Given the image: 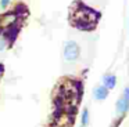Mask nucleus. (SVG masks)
<instances>
[{"label": "nucleus", "mask_w": 129, "mask_h": 127, "mask_svg": "<svg viewBox=\"0 0 129 127\" xmlns=\"http://www.w3.org/2000/svg\"><path fill=\"white\" fill-rule=\"evenodd\" d=\"M97 19L99 14L85 6H81L78 10L74 11V22L81 29H92L93 26H96Z\"/></svg>", "instance_id": "obj_1"}, {"label": "nucleus", "mask_w": 129, "mask_h": 127, "mask_svg": "<svg viewBox=\"0 0 129 127\" xmlns=\"http://www.w3.org/2000/svg\"><path fill=\"white\" fill-rule=\"evenodd\" d=\"M81 55V48H79L78 43L74 40H68L64 44V50H62V57L67 62H75Z\"/></svg>", "instance_id": "obj_2"}, {"label": "nucleus", "mask_w": 129, "mask_h": 127, "mask_svg": "<svg viewBox=\"0 0 129 127\" xmlns=\"http://www.w3.org/2000/svg\"><path fill=\"white\" fill-rule=\"evenodd\" d=\"M128 110H129V87H125L122 91V95L115 102V112L119 116V119H122Z\"/></svg>", "instance_id": "obj_3"}, {"label": "nucleus", "mask_w": 129, "mask_h": 127, "mask_svg": "<svg viewBox=\"0 0 129 127\" xmlns=\"http://www.w3.org/2000/svg\"><path fill=\"white\" fill-rule=\"evenodd\" d=\"M108 94H110V90L103 84L94 87V90H93V97H94V99H97V101H104V99H107Z\"/></svg>", "instance_id": "obj_4"}, {"label": "nucleus", "mask_w": 129, "mask_h": 127, "mask_svg": "<svg viewBox=\"0 0 129 127\" xmlns=\"http://www.w3.org/2000/svg\"><path fill=\"white\" fill-rule=\"evenodd\" d=\"M15 21H17V15H15L14 13L4 14V15L0 18V28H9V26H11Z\"/></svg>", "instance_id": "obj_5"}, {"label": "nucleus", "mask_w": 129, "mask_h": 127, "mask_svg": "<svg viewBox=\"0 0 129 127\" xmlns=\"http://www.w3.org/2000/svg\"><path fill=\"white\" fill-rule=\"evenodd\" d=\"M101 82H103V86H106L108 90H112L117 86V76L112 73H107L101 77Z\"/></svg>", "instance_id": "obj_6"}, {"label": "nucleus", "mask_w": 129, "mask_h": 127, "mask_svg": "<svg viewBox=\"0 0 129 127\" xmlns=\"http://www.w3.org/2000/svg\"><path fill=\"white\" fill-rule=\"evenodd\" d=\"M89 121H90V113L87 108H83V112H82L81 116V127H87L89 126Z\"/></svg>", "instance_id": "obj_7"}, {"label": "nucleus", "mask_w": 129, "mask_h": 127, "mask_svg": "<svg viewBox=\"0 0 129 127\" xmlns=\"http://www.w3.org/2000/svg\"><path fill=\"white\" fill-rule=\"evenodd\" d=\"M6 47H7V40L4 37H0V52L4 51V50H6Z\"/></svg>", "instance_id": "obj_8"}, {"label": "nucleus", "mask_w": 129, "mask_h": 127, "mask_svg": "<svg viewBox=\"0 0 129 127\" xmlns=\"http://www.w3.org/2000/svg\"><path fill=\"white\" fill-rule=\"evenodd\" d=\"M10 2H11V0H0V7H2V8H6L7 6L10 4Z\"/></svg>", "instance_id": "obj_9"}]
</instances>
